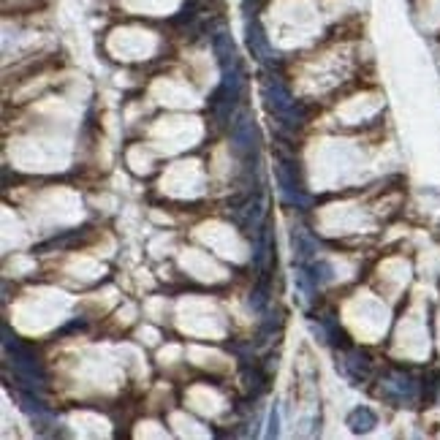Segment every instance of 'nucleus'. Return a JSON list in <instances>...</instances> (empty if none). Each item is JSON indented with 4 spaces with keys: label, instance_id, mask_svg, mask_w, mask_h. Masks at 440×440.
I'll list each match as a JSON object with an SVG mask.
<instances>
[{
    "label": "nucleus",
    "instance_id": "3",
    "mask_svg": "<svg viewBox=\"0 0 440 440\" xmlns=\"http://www.w3.org/2000/svg\"><path fill=\"white\" fill-rule=\"evenodd\" d=\"M280 432V413H277V408H272V416H269V438H274Z\"/></svg>",
    "mask_w": 440,
    "mask_h": 440
},
{
    "label": "nucleus",
    "instance_id": "1",
    "mask_svg": "<svg viewBox=\"0 0 440 440\" xmlns=\"http://www.w3.org/2000/svg\"><path fill=\"white\" fill-rule=\"evenodd\" d=\"M346 424L351 427V432H356V435H359V432H370L372 427H378V416H375L372 408L359 405V408H353L351 413H348Z\"/></svg>",
    "mask_w": 440,
    "mask_h": 440
},
{
    "label": "nucleus",
    "instance_id": "2",
    "mask_svg": "<svg viewBox=\"0 0 440 440\" xmlns=\"http://www.w3.org/2000/svg\"><path fill=\"white\" fill-rule=\"evenodd\" d=\"M294 250H297V256H299V261L305 264L310 259H315V253H318V245H315V239L308 237L305 231H294Z\"/></svg>",
    "mask_w": 440,
    "mask_h": 440
}]
</instances>
